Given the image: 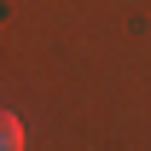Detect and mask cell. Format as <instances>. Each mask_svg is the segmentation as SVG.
<instances>
[{
  "mask_svg": "<svg viewBox=\"0 0 151 151\" xmlns=\"http://www.w3.org/2000/svg\"><path fill=\"white\" fill-rule=\"evenodd\" d=\"M18 145H23V122L12 111H0V151H18Z\"/></svg>",
  "mask_w": 151,
  "mask_h": 151,
  "instance_id": "cell-1",
  "label": "cell"
}]
</instances>
